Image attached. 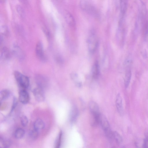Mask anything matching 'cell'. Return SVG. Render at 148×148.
<instances>
[{
  "mask_svg": "<svg viewBox=\"0 0 148 148\" xmlns=\"http://www.w3.org/2000/svg\"><path fill=\"white\" fill-rule=\"evenodd\" d=\"M19 101L23 104L28 103L30 100L29 95L25 89H21L19 92Z\"/></svg>",
  "mask_w": 148,
  "mask_h": 148,
  "instance_id": "9c48e42d",
  "label": "cell"
},
{
  "mask_svg": "<svg viewBox=\"0 0 148 148\" xmlns=\"http://www.w3.org/2000/svg\"><path fill=\"white\" fill-rule=\"evenodd\" d=\"M62 134V131H60L55 143V148H58L60 147L61 145Z\"/></svg>",
  "mask_w": 148,
  "mask_h": 148,
  "instance_id": "603a6c76",
  "label": "cell"
},
{
  "mask_svg": "<svg viewBox=\"0 0 148 148\" xmlns=\"http://www.w3.org/2000/svg\"><path fill=\"white\" fill-rule=\"evenodd\" d=\"M72 79L75 81L76 85L78 86H80L81 85V83L78 79L77 76L75 74H73L71 76Z\"/></svg>",
  "mask_w": 148,
  "mask_h": 148,
  "instance_id": "4316f807",
  "label": "cell"
},
{
  "mask_svg": "<svg viewBox=\"0 0 148 148\" xmlns=\"http://www.w3.org/2000/svg\"><path fill=\"white\" fill-rule=\"evenodd\" d=\"M79 110L77 108L74 106L71 110L70 116V120L72 123H75L77 120L79 115Z\"/></svg>",
  "mask_w": 148,
  "mask_h": 148,
  "instance_id": "8fae6325",
  "label": "cell"
},
{
  "mask_svg": "<svg viewBox=\"0 0 148 148\" xmlns=\"http://www.w3.org/2000/svg\"><path fill=\"white\" fill-rule=\"evenodd\" d=\"M39 134V131L34 129L31 130L29 132L30 137L32 139H35L37 138Z\"/></svg>",
  "mask_w": 148,
  "mask_h": 148,
  "instance_id": "cb8c5ba5",
  "label": "cell"
},
{
  "mask_svg": "<svg viewBox=\"0 0 148 148\" xmlns=\"http://www.w3.org/2000/svg\"><path fill=\"white\" fill-rule=\"evenodd\" d=\"M10 53L9 50L6 47H3L2 50L1 56L5 59H7L10 57Z\"/></svg>",
  "mask_w": 148,
  "mask_h": 148,
  "instance_id": "ffe728a7",
  "label": "cell"
},
{
  "mask_svg": "<svg viewBox=\"0 0 148 148\" xmlns=\"http://www.w3.org/2000/svg\"><path fill=\"white\" fill-rule=\"evenodd\" d=\"M11 144L10 141L8 139L3 137H0V147L2 148H8Z\"/></svg>",
  "mask_w": 148,
  "mask_h": 148,
  "instance_id": "2e32d148",
  "label": "cell"
},
{
  "mask_svg": "<svg viewBox=\"0 0 148 148\" xmlns=\"http://www.w3.org/2000/svg\"><path fill=\"white\" fill-rule=\"evenodd\" d=\"M143 146L144 148H148V136L144 140Z\"/></svg>",
  "mask_w": 148,
  "mask_h": 148,
  "instance_id": "f546056e",
  "label": "cell"
},
{
  "mask_svg": "<svg viewBox=\"0 0 148 148\" xmlns=\"http://www.w3.org/2000/svg\"><path fill=\"white\" fill-rule=\"evenodd\" d=\"M45 127L43 121L40 119H36L34 123V128L39 131L43 129Z\"/></svg>",
  "mask_w": 148,
  "mask_h": 148,
  "instance_id": "5bb4252c",
  "label": "cell"
},
{
  "mask_svg": "<svg viewBox=\"0 0 148 148\" xmlns=\"http://www.w3.org/2000/svg\"><path fill=\"white\" fill-rule=\"evenodd\" d=\"M14 76L19 86L21 89H25L27 88L29 85V78L19 71H16L14 72Z\"/></svg>",
  "mask_w": 148,
  "mask_h": 148,
  "instance_id": "7a4b0ae2",
  "label": "cell"
},
{
  "mask_svg": "<svg viewBox=\"0 0 148 148\" xmlns=\"http://www.w3.org/2000/svg\"><path fill=\"white\" fill-rule=\"evenodd\" d=\"M13 51L18 58L21 59L23 58V52L18 47L15 46L14 47Z\"/></svg>",
  "mask_w": 148,
  "mask_h": 148,
  "instance_id": "d6986e66",
  "label": "cell"
},
{
  "mask_svg": "<svg viewBox=\"0 0 148 148\" xmlns=\"http://www.w3.org/2000/svg\"><path fill=\"white\" fill-rule=\"evenodd\" d=\"M33 93L36 99L38 102H42L45 99V97L43 89L38 86L33 90Z\"/></svg>",
  "mask_w": 148,
  "mask_h": 148,
  "instance_id": "5b68a950",
  "label": "cell"
},
{
  "mask_svg": "<svg viewBox=\"0 0 148 148\" xmlns=\"http://www.w3.org/2000/svg\"><path fill=\"white\" fill-rule=\"evenodd\" d=\"M21 121L22 125L24 127L26 126L28 123V118L25 115H23L21 117Z\"/></svg>",
  "mask_w": 148,
  "mask_h": 148,
  "instance_id": "d4e9b609",
  "label": "cell"
},
{
  "mask_svg": "<svg viewBox=\"0 0 148 148\" xmlns=\"http://www.w3.org/2000/svg\"><path fill=\"white\" fill-rule=\"evenodd\" d=\"M10 94V91L7 89L2 90L0 92V100L1 102L7 99Z\"/></svg>",
  "mask_w": 148,
  "mask_h": 148,
  "instance_id": "e0dca14e",
  "label": "cell"
},
{
  "mask_svg": "<svg viewBox=\"0 0 148 148\" xmlns=\"http://www.w3.org/2000/svg\"><path fill=\"white\" fill-rule=\"evenodd\" d=\"M64 16L67 23L71 27H74L75 26V21L73 15L68 11H65Z\"/></svg>",
  "mask_w": 148,
  "mask_h": 148,
  "instance_id": "7c38bea8",
  "label": "cell"
},
{
  "mask_svg": "<svg viewBox=\"0 0 148 148\" xmlns=\"http://www.w3.org/2000/svg\"><path fill=\"white\" fill-rule=\"evenodd\" d=\"M5 0H0V2L1 3H3L5 2Z\"/></svg>",
  "mask_w": 148,
  "mask_h": 148,
  "instance_id": "4dcf8cb0",
  "label": "cell"
},
{
  "mask_svg": "<svg viewBox=\"0 0 148 148\" xmlns=\"http://www.w3.org/2000/svg\"><path fill=\"white\" fill-rule=\"evenodd\" d=\"M35 51L37 57L41 61H44L45 60L43 47L42 43L40 41L38 42L36 45Z\"/></svg>",
  "mask_w": 148,
  "mask_h": 148,
  "instance_id": "52a82bcc",
  "label": "cell"
},
{
  "mask_svg": "<svg viewBox=\"0 0 148 148\" xmlns=\"http://www.w3.org/2000/svg\"><path fill=\"white\" fill-rule=\"evenodd\" d=\"M35 79L38 86L44 89L48 85V81L45 76L41 75H37L36 76Z\"/></svg>",
  "mask_w": 148,
  "mask_h": 148,
  "instance_id": "ba28073f",
  "label": "cell"
},
{
  "mask_svg": "<svg viewBox=\"0 0 148 148\" xmlns=\"http://www.w3.org/2000/svg\"><path fill=\"white\" fill-rule=\"evenodd\" d=\"M116 105L117 110L121 115L123 114V105L122 99L119 94L117 95L116 100Z\"/></svg>",
  "mask_w": 148,
  "mask_h": 148,
  "instance_id": "30bf717a",
  "label": "cell"
},
{
  "mask_svg": "<svg viewBox=\"0 0 148 148\" xmlns=\"http://www.w3.org/2000/svg\"><path fill=\"white\" fill-rule=\"evenodd\" d=\"M25 134V131L22 128H18L16 129L14 133L15 137L18 139H21L24 136Z\"/></svg>",
  "mask_w": 148,
  "mask_h": 148,
  "instance_id": "ac0fdd59",
  "label": "cell"
},
{
  "mask_svg": "<svg viewBox=\"0 0 148 148\" xmlns=\"http://www.w3.org/2000/svg\"><path fill=\"white\" fill-rule=\"evenodd\" d=\"M80 5L82 9L94 16L97 15V13L95 8L89 4L85 0H81Z\"/></svg>",
  "mask_w": 148,
  "mask_h": 148,
  "instance_id": "277c9868",
  "label": "cell"
},
{
  "mask_svg": "<svg viewBox=\"0 0 148 148\" xmlns=\"http://www.w3.org/2000/svg\"><path fill=\"white\" fill-rule=\"evenodd\" d=\"M17 104V100L15 98H14L13 100V103L11 108V111L12 112L14 110L15 108L16 107V106Z\"/></svg>",
  "mask_w": 148,
  "mask_h": 148,
  "instance_id": "f1b7e54d",
  "label": "cell"
},
{
  "mask_svg": "<svg viewBox=\"0 0 148 148\" xmlns=\"http://www.w3.org/2000/svg\"><path fill=\"white\" fill-rule=\"evenodd\" d=\"M88 47L89 51L93 53L95 51L97 45V40L96 35L93 32L89 35L88 40Z\"/></svg>",
  "mask_w": 148,
  "mask_h": 148,
  "instance_id": "3957f363",
  "label": "cell"
},
{
  "mask_svg": "<svg viewBox=\"0 0 148 148\" xmlns=\"http://www.w3.org/2000/svg\"><path fill=\"white\" fill-rule=\"evenodd\" d=\"M1 31L2 34L5 35L8 32V29L7 27L5 26H3L1 28Z\"/></svg>",
  "mask_w": 148,
  "mask_h": 148,
  "instance_id": "83f0119b",
  "label": "cell"
},
{
  "mask_svg": "<svg viewBox=\"0 0 148 148\" xmlns=\"http://www.w3.org/2000/svg\"><path fill=\"white\" fill-rule=\"evenodd\" d=\"M16 10L18 14L22 18L24 16V11L20 5H18L16 7Z\"/></svg>",
  "mask_w": 148,
  "mask_h": 148,
  "instance_id": "484cf974",
  "label": "cell"
},
{
  "mask_svg": "<svg viewBox=\"0 0 148 148\" xmlns=\"http://www.w3.org/2000/svg\"><path fill=\"white\" fill-rule=\"evenodd\" d=\"M89 107L91 116L99 118L100 113L97 104L95 102L91 101L89 103Z\"/></svg>",
  "mask_w": 148,
  "mask_h": 148,
  "instance_id": "8992f818",
  "label": "cell"
},
{
  "mask_svg": "<svg viewBox=\"0 0 148 148\" xmlns=\"http://www.w3.org/2000/svg\"><path fill=\"white\" fill-rule=\"evenodd\" d=\"M121 13L123 14L125 12L127 8V0H120Z\"/></svg>",
  "mask_w": 148,
  "mask_h": 148,
  "instance_id": "7402d4cb",
  "label": "cell"
},
{
  "mask_svg": "<svg viewBox=\"0 0 148 148\" xmlns=\"http://www.w3.org/2000/svg\"><path fill=\"white\" fill-rule=\"evenodd\" d=\"M99 67L97 61L94 64L92 69V78L94 79H97L99 76Z\"/></svg>",
  "mask_w": 148,
  "mask_h": 148,
  "instance_id": "4fadbf2b",
  "label": "cell"
},
{
  "mask_svg": "<svg viewBox=\"0 0 148 148\" xmlns=\"http://www.w3.org/2000/svg\"><path fill=\"white\" fill-rule=\"evenodd\" d=\"M131 72L129 67L127 68L124 79L125 86L126 88L129 85L131 77Z\"/></svg>",
  "mask_w": 148,
  "mask_h": 148,
  "instance_id": "9a60e30c",
  "label": "cell"
},
{
  "mask_svg": "<svg viewBox=\"0 0 148 148\" xmlns=\"http://www.w3.org/2000/svg\"><path fill=\"white\" fill-rule=\"evenodd\" d=\"M113 138H114L116 143L118 144H121L123 141L122 136L117 132H113Z\"/></svg>",
  "mask_w": 148,
  "mask_h": 148,
  "instance_id": "44dd1931",
  "label": "cell"
},
{
  "mask_svg": "<svg viewBox=\"0 0 148 148\" xmlns=\"http://www.w3.org/2000/svg\"><path fill=\"white\" fill-rule=\"evenodd\" d=\"M99 123L104 131L106 136L109 139L112 138L113 132L111 130L109 122L105 116L101 113L99 116Z\"/></svg>",
  "mask_w": 148,
  "mask_h": 148,
  "instance_id": "6da1fadb",
  "label": "cell"
}]
</instances>
